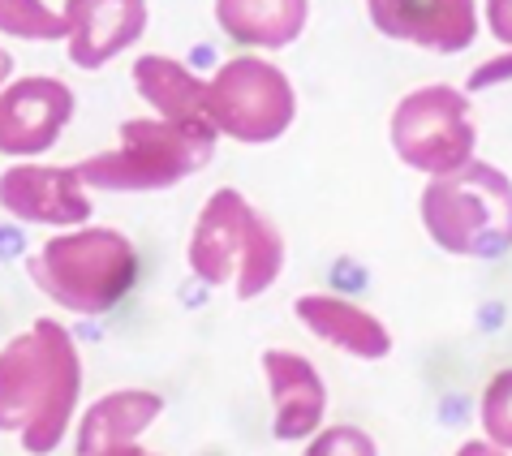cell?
I'll use <instances>...</instances> for the list:
<instances>
[{
    "label": "cell",
    "instance_id": "cell-14",
    "mask_svg": "<svg viewBox=\"0 0 512 456\" xmlns=\"http://www.w3.org/2000/svg\"><path fill=\"white\" fill-rule=\"evenodd\" d=\"M164 413V401L147 388H117L82 413L78 422V456H104L121 444H138V435Z\"/></svg>",
    "mask_w": 512,
    "mask_h": 456
},
{
    "label": "cell",
    "instance_id": "cell-5",
    "mask_svg": "<svg viewBox=\"0 0 512 456\" xmlns=\"http://www.w3.org/2000/svg\"><path fill=\"white\" fill-rule=\"evenodd\" d=\"M426 237L457 259H504L512 250V177L474 160L448 177H431L418 198Z\"/></svg>",
    "mask_w": 512,
    "mask_h": 456
},
{
    "label": "cell",
    "instance_id": "cell-24",
    "mask_svg": "<svg viewBox=\"0 0 512 456\" xmlns=\"http://www.w3.org/2000/svg\"><path fill=\"white\" fill-rule=\"evenodd\" d=\"M104 456H155V452L138 448V444H121V448H112V452H104Z\"/></svg>",
    "mask_w": 512,
    "mask_h": 456
},
{
    "label": "cell",
    "instance_id": "cell-22",
    "mask_svg": "<svg viewBox=\"0 0 512 456\" xmlns=\"http://www.w3.org/2000/svg\"><path fill=\"white\" fill-rule=\"evenodd\" d=\"M457 456H512V452L491 444V439H465V444L457 448Z\"/></svg>",
    "mask_w": 512,
    "mask_h": 456
},
{
    "label": "cell",
    "instance_id": "cell-18",
    "mask_svg": "<svg viewBox=\"0 0 512 456\" xmlns=\"http://www.w3.org/2000/svg\"><path fill=\"white\" fill-rule=\"evenodd\" d=\"M478 422H482V439H491V444L512 452V366H504L500 375H491V383L482 388Z\"/></svg>",
    "mask_w": 512,
    "mask_h": 456
},
{
    "label": "cell",
    "instance_id": "cell-21",
    "mask_svg": "<svg viewBox=\"0 0 512 456\" xmlns=\"http://www.w3.org/2000/svg\"><path fill=\"white\" fill-rule=\"evenodd\" d=\"M482 18H487V31H491L495 44L512 48V0H487Z\"/></svg>",
    "mask_w": 512,
    "mask_h": 456
},
{
    "label": "cell",
    "instance_id": "cell-17",
    "mask_svg": "<svg viewBox=\"0 0 512 456\" xmlns=\"http://www.w3.org/2000/svg\"><path fill=\"white\" fill-rule=\"evenodd\" d=\"M0 35L56 44V39H69V26L48 0H0Z\"/></svg>",
    "mask_w": 512,
    "mask_h": 456
},
{
    "label": "cell",
    "instance_id": "cell-15",
    "mask_svg": "<svg viewBox=\"0 0 512 456\" xmlns=\"http://www.w3.org/2000/svg\"><path fill=\"white\" fill-rule=\"evenodd\" d=\"M216 22L241 48L280 52L302 39L310 0H216Z\"/></svg>",
    "mask_w": 512,
    "mask_h": 456
},
{
    "label": "cell",
    "instance_id": "cell-1",
    "mask_svg": "<svg viewBox=\"0 0 512 456\" xmlns=\"http://www.w3.org/2000/svg\"><path fill=\"white\" fill-rule=\"evenodd\" d=\"M82 396V358L56 319H35L0 349V431L31 456L61 448Z\"/></svg>",
    "mask_w": 512,
    "mask_h": 456
},
{
    "label": "cell",
    "instance_id": "cell-4",
    "mask_svg": "<svg viewBox=\"0 0 512 456\" xmlns=\"http://www.w3.org/2000/svg\"><path fill=\"white\" fill-rule=\"evenodd\" d=\"M26 276L69 315H108L138 284V250L117 228H69L26 259Z\"/></svg>",
    "mask_w": 512,
    "mask_h": 456
},
{
    "label": "cell",
    "instance_id": "cell-8",
    "mask_svg": "<svg viewBox=\"0 0 512 456\" xmlns=\"http://www.w3.org/2000/svg\"><path fill=\"white\" fill-rule=\"evenodd\" d=\"M78 99L61 78L31 74L0 91V155L39 160L56 147V138L74 121Z\"/></svg>",
    "mask_w": 512,
    "mask_h": 456
},
{
    "label": "cell",
    "instance_id": "cell-23",
    "mask_svg": "<svg viewBox=\"0 0 512 456\" xmlns=\"http://www.w3.org/2000/svg\"><path fill=\"white\" fill-rule=\"evenodd\" d=\"M9 78H13V56H9L5 48H0V91L9 87Z\"/></svg>",
    "mask_w": 512,
    "mask_h": 456
},
{
    "label": "cell",
    "instance_id": "cell-16",
    "mask_svg": "<svg viewBox=\"0 0 512 456\" xmlns=\"http://www.w3.org/2000/svg\"><path fill=\"white\" fill-rule=\"evenodd\" d=\"M134 87L164 121H207V78H198L190 65L173 56L147 52L134 61Z\"/></svg>",
    "mask_w": 512,
    "mask_h": 456
},
{
    "label": "cell",
    "instance_id": "cell-10",
    "mask_svg": "<svg viewBox=\"0 0 512 456\" xmlns=\"http://www.w3.org/2000/svg\"><path fill=\"white\" fill-rule=\"evenodd\" d=\"M366 18L396 44L452 56L478 39V0H366Z\"/></svg>",
    "mask_w": 512,
    "mask_h": 456
},
{
    "label": "cell",
    "instance_id": "cell-9",
    "mask_svg": "<svg viewBox=\"0 0 512 456\" xmlns=\"http://www.w3.org/2000/svg\"><path fill=\"white\" fill-rule=\"evenodd\" d=\"M0 207L22 224L78 228L91 220V190L78 168L13 164L0 173Z\"/></svg>",
    "mask_w": 512,
    "mask_h": 456
},
{
    "label": "cell",
    "instance_id": "cell-19",
    "mask_svg": "<svg viewBox=\"0 0 512 456\" xmlns=\"http://www.w3.org/2000/svg\"><path fill=\"white\" fill-rule=\"evenodd\" d=\"M302 456H379V448L362 426L336 422V426H319V431L306 439Z\"/></svg>",
    "mask_w": 512,
    "mask_h": 456
},
{
    "label": "cell",
    "instance_id": "cell-7",
    "mask_svg": "<svg viewBox=\"0 0 512 456\" xmlns=\"http://www.w3.org/2000/svg\"><path fill=\"white\" fill-rule=\"evenodd\" d=\"M297 117V91L289 74L263 56H233L207 78V121L224 138L267 147L289 134Z\"/></svg>",
    "mask_w": 512,
    "mask_h": 456
},
{
    "label": "cell",
    "instance_id": "cell-3",
    "mask_svg": "<svg viewBox=\"0 0 512 456\" xmlns=\"http://www.w3.org/2000/svg\"><path fill=\"white\" fill-rule=\"evenodd\" d=\"M220 130L211 121H164L134 117L121 121L117 147L78 164L87 190L104 194H155L194 177L216 155Z\"/></svg>",
    "mask_w": 512,
    "mask_h": 456
},
{
    "label": "cell",
    "instance_id": "cell-2",
    "mask_svg": "<svg viewBox=\"0 0 512 456\" xmlns=\"http://www.w3.org/2000/svg\"><path fill=\"white\" fill-rule=\"evenodd\" d=\"M186 259L198 284L207 289L233 284L241 302H254L284 272V233L259 207L246 203V194L224 185L198 211Z\"/></svg>",
    "mask_w": 512,
    "mask_h": 456
},
{
    "label": "cell",
    "instance_id": "cell-12",
    "mask_svg": "<svg viewBox=\"0 0 512 456\" xmlns=\"http://www.w3.org/2000/svg\"><path fill=\"white\" fill-rule=\"evenodd\" d=\"M61 18L69 26V61L104 69L147 31V0H65Z\"/></svg>",
    "mask_w": 512,
    "mask_h": 456
},
{
    "label": "cell",
    "instance_id": "cell-20",
    "mask_svg": "<svg viewBox=\"0 0 512 456\" xmlns=\"http://www.w3.org/2000/svg\"><path fill=\"white\" fill-rule=\"evenodd\" d=\"M508 82H512V48L491 56V61H482L474 74H469L465 91H495V87H508Z\"/></svg>",
    "mask_w": 512,
    "mask_h": 456
},
{
    "label": "cell",
    "instance_id": "cell-6",
    "mask_svg": "<svg viewBox=\"0 0 512 456\" xmlns=\"http://www.w3.org/2000/svg\"><path fill=\"white\" fill-rule=\"evenodd\" d=\"M388 138H392L396 160L414 168V173H426V181L474 164L478 125H474V108H469V91H457L448 82H431V87L409 91L392 108Z\"/></svg>",
    "mask_w": 512,
    "mask_h": 456
},
{
    "label": "cell",
    "instance_id": "cell-13",
    "mask_svg": "<svg viewBox=\"0 0 512 456\" xmlns=\"http://www.w3.org/2000/svg\"><path fill=\"white\" fill-rule=\"evenodd\" d=\"M293 315L306 332H315L323 345H332L340 353L358 362H379L392 353V332L379 315H371L366 306L349 302L336 293H302L293 302Z\"/></svg>",
    "mask_w": 512,
    "mask_h": 456
},
{
    "label": "cell",
    "instance_id": "cell-11",
    "mask_svg": "<svg viewBox=\"0 0 512 456\" xmlns=\"http://www.w3.org/2000/svg\"><path fill=\"white\" fill-rule=\"evenodd\" d=\"M263 379L272 396V435L284 444H306L327 418V383L310 358L293 349H263Z\"/></svg>",
    "mask_w": 512,
    "mask_h": 456
}]
</instances>
